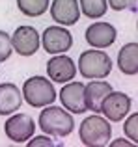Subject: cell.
<instances>
[{
    "label": "cell",
    "instance_id": "10",
    "mask_svg": "<svg viewBox=\"0 0 138 147\" xmlns=\"http://www.w3.org/2000/svg\"><path fill=\"white\" fill-rule=\"evenodd\" d=\"M131 104H133V100H131L129 95L121 93V91H112V93H108V97L103 100L101 114L105 115L108 121L118 123L129 114Z\"/></svg>",
    "mask_w": 138,
    "mask_h": 147
},
{
    "label": "cell",
    "instance_id": "4",
    "mask_svg": "<svg viewBox=\"0 0 138 147\" xmlns=\"http://www.w3.org/2000/svg\"><path fill=\"white\" fill-rule=\"evenodd\" d=\"M78 71L84 78H105L112 71V60L105 50H84L78 58Z\"/></svg>",
    "mask_w": 138,
    "mask_h": 147
},
{
    "label": "cell",
    "instance_id": "13",
    "mask_svg": "<svg viewBox=\"0 0 138 147\" xmlns=\"http://www.w3.org/2000/svg\"><path fill=\"white\" fill-rule=\"evenodd\" d=\"M108 93H112V86L108 82H105L103 78H93L91 82H88L86 86V106L88 110L101 114L103 100L108 97Z\"/></svg>",
    "mask_w": 138,
    "mask_h": 147
},
{
    "label": "cell",
    "instance_id": "22",
    "mask_svg": "<svg viewBox=\"0 0 138 147\" xmlns=\"http://www.w3.org/2000/svg\"><path fill=\"white\" fill-rule=\"evenodd\" d=\"M110 145H112V147H118V145H133V142H125V140H121V138H118V140L112 142Z\"/></svg>",
    "mask_w": 138,
    "mask_h": 147
},
{
    "label": "cell",
    "instance_id": "11",
    "mask_svg": "<svg viewBox=\"0 0 138 147\" xmlns=\"http://www.w3.org/2000/svg\"><path fill=\"white\" fill-rule=\"evenodd\" d=\"M86 41L93 49H108L116 41V28L110 22H93L86 28Z\"/></svg>",
    "mask_w": 138,
    "mask_h": 147
},
{
    "label": "cell",
    "instance_id": "9",
    "mask_svg": "<svg viewBox=\"0 0 138 147\" xmlns=\"http://www.w3.org/2000/svg\"><path fill=\"white\" fill-rule=\"evenodd\" d=\"M47 75L52 82H58V84L71 82L76 75V65L66 54H54L47 61Z\"/></svg>",
    "mask_w": 138,
    "mask_h": 147
},
{
    "label": "cell",
    "instance_id": "16",
    "mask_svg": "<svg viewBox=\"0 0 138 147\" xmlns=\"http://www.w3.org/2000/svg\"><path fill=\"white\" fill-rule=\"evenodd\" d=\"M80 9L88 19H101L108 9V0H78Z\"/></svg>",
    "mask_w": 138,
    "mask_h": 147
},
{
    "label": "cell",
    "instance_id": "21",
    "mask_svg": "<svg viewBox=\"0 0 138 147\" xmlns=\"http://www.w3.org/2000/svg\"><path fill=\"white\" fill-rule=\"evenodd\" d=\"M28 145H30V147H36V145H47V147H52V145H54V142L49 140L47 136H37V138H34V140H30Z\"/></svg>",
    "mask_w": 138,
    "mask_h": 147
},
{
    "label": "cell",
    "instance_id": "2",
    "mask_svg": "<svg viewBox=\"0 0 138 147\" xmlns=\"http://www.w3.org/2000/svg\"><path fill=\"white\" fill-rule=\"evenodd\" d=\"M78 136L82 145L86 147H105L112 136V127L110 121L101 115H88L78 129Z\"/></svg>",
    "mask_w": 138,
    "mask_h": 147
},
{
    "label": "cell",
    "instance_id": "8",
    "mask_svg": "<svg viewBox=\"0 0 138 147\" xmlns=\"http://www.w3.org/2000/svg\"><path fill=\"white\" fill-rule=\"evenodd\" d=\"M60 100L71 114H84L86 106V86L82 82H69L60 90Z\"/></svg>",
    "mask_w": 138,
    "mask_h": 147
},
{
    "label": "cell",
    "instance_id": "12",
    "mask_svg": "<svg viewBox=\"0 0 138 147\" xmlns=\"http://www.w3.org/2000/svg\"><path fill=\"white\" fill-rule=\"evenodd\" d=\"M52 21L62 26H71L78 22L80 17V4L78 0H52L51 4Z\"/></svg>",
    "mask_w": 138,
    "mask_h": 147
},
{
    "label": "cell",
    "instance_id": "20",
    "mask_svg": "<svg viewBox=\"0 0 138 147\" xmlns=\"http://www.w3.org/2000/svg\"><path fill=\"white\" fill-rule=\"evenodd\" d=\"M138 0H108V6L116 11H123L129 9V7H135V4Z\"/></svg>",
    "mask_w": 138,
    "mask_h": 147
},
{
    "label": "cell",
    "instance_id": "17",
    "mask_svg": "<svg viewBox=\"0 0 138 147\" xmlns=\"http://www.w3.org/2000/svg\"><path fill=\"white\" fill-rule=\"evenodd\" d=\"M17 7L26 17H41L49 9V0H17Z\"/></svg>",
    "mask_w": 138,
    "mask_h": 147
},
{
    "label": "cell",
    "instance_id": "14",
    "mask_svg": "<svg viewBox=\"0 0 138 147\" xmlns=\"http://www.w3.org/2000/svg\"><path fill=\"white\" fill-rule=\"evenodd\" d=\"M22 93L11 82L0 84V115H9L22 104Z\"/></svg>",
    "mask_w": 138,
    "mask_h": 147
},
{
    "label": "cell",
    "instance_id": "6",
    "mask_svg": "<svg viewBox=\"0 0 138 147\" xmlns=\"http://www.w3.org/2000/svg\"><path fill=\"white\" fill-rule=\"evenodd\" d=\"M41 45L49 54H64L73 47V36L62 26H49L43 30Z\"/></svg>",
    "mask_w": 138,
    "mask_h": 147
},
{
    "label": "cell",
    "instance_id": "18",
    "mask_svg": "<svg viewBox=\"0 0 138 147\" xmlns=\"http://www.w3.org/2000/svg\"><path fill=\"white\" fill-rule=\"evenodd\" d=\"M123 132L127 134V138L131 142L138 144V112H136V114H133V115H129V117L125 119Z\"/></svg>",
    "mask_w": 138,
    "mask_h": 147
},
{
    "label": "cell",
    "instance_id": "15",
    "mask_svg": "<svg viewBox=\"0 0 138 147\" xmlns=\"http://www.w3.org/2000/svg\"><path fill=\"white\" fill-rule=\"evenodd\" d=\"M118 69L123 75H138V43H127L118 52Z\"/></svg>",
    "mask_w": 138,
    "mask_h": 147
},
{
    "label": "cell",
    "instance_id": "19",
    "mask_svg": "<svg viewBox=\"0 0 138 147\" xmlns=\"http://www.w3.org/2000/svg\"><path fill=\"white\" fill-rule=\"evenodd\" d=\"M13 52V43H11V36L4 30H0V63L6 61Z\"/></svg>",
    "mask_w": 138,
    "mask_h": 147
},
{
    "label": "cell",
    "instance_id": "1",
    "mask_svg": "<svg viewBox=\"0 0 138 147\" xmlns=\"http://www.w3.org/2000/svg\"><path fill=\"white\" fill-rule=\"evenodd\" d=\"M73 127H75V121H73V115L69 114V110L49 104L39 114V129L49 136L66 138L73 132Z\"/></svg>",
    "mask_w": 138,
    "mask_h": 147
},
{
    "label": "cell",
    "instance_id": "5",
    "mask_svg": "<svg viewBox=\"0 0 138 147\" xmlns=\"http://www.w3.org/2000/svg\"><path fill=\"white\" fill-rule=\"evenodd\" d=\"M4 130H6V136L9 138L15 144H24L30 138L34 136V130H36V123L30 115L26 114H15L4 123Z\"/></svg>",
    "mask_w": 138,
    "mask_h": 147
},
{
    "label": "cell",
    "instance_id": "3",
    "mask_svg": "<svg viewBox=\"0 0 138 147\" xmlns=\"http://www.w3.org/2000/svg\"><path fill=\"white\" fill-rule=\"evenodd\" d=\"M22 97L32 108H45L56 100V90L45 76H30L22 84Z\"/></svg>",
    "mask_w": 138,
    "mask_h": 147
},
{
    "label": "cell",
    "instance_id": "7",
    "mask_svg": "<svg viewBox=\"0 0 138 147\" xmlns=\"http://www.w3.org/2000/svg\"><path fill=\"white\" fill-rule=\"evenodd\" d=\"M13 50L21 56H32L41 47V36L34 26H19L11 36Z\"/></svg>",
    "mask_w": 138,
    "mask_h": 147
}]
</instances>
